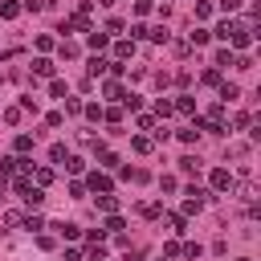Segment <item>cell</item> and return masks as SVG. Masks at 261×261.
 I'll use <instances>...</instances> for the list:
<instances>
[{"mask_svg": "<svg viewBox=\"0 0 261 261\" xmlns=\"http://www.w3.org/2000/svg\"><path fill=\"white\" fill-rule=\"evenodd\" d=\"M16 171H33V163H29V159H20V155H8L0 175H16Z\"/></svg>", "mask_w": 261, "mask_h": 261, "instance_id": "1", "label": "cell"}, {"mask_svg": "<svg viewBox=\"0 0 261 261\" xmlns=\"http://www.w3.org/2000/svg\"><path fill=\"white\" fill-rule=\"evenodd\" d=\"M212 188H216V192H228V188H232V171H228V167H216V171H212Z\"/></svg>", "mask_w": 261, "mask_h": 261, "instance_id": "2", "label": "cell"}, {"mask_svg": "<svg viewBox=\"0 0 261 261\" xmlns=\"http://www.w3.org/2000/svg\"><path fill=\"white\" fill-rule=\"evenodd\" d=\"M167 228H171L175 237H184V232H188V216H184V212H167Z\"/></svg>", "mask_w": 261, "mask_h": 261, "instance_id": "3", "label": "cell"}, {"mask_svg": "<svg viewBox=\"0 0 261 261\" xmlns=\"http://www.w3.org/2000/svg\"><path fill=\"white\" fill-rule=\"evenodd\" d=\"M53 69H57V65H53L49 57H37V61H33V73H37V77H53Z\"/></svg>", "mask_w": 261, "mask_h": 261, "instance_id": "4", "label": "cell"}, {"mask_svg": "<svg viewBox=\"0 0 261 261\" xmlns=\"http://www.w3.org/2000/svg\"><path fill=\"white\" fill-rule=\"evenodd\" d=\"M65 29H73V33H90V20H86V12L69 16V20H65Z\"/></svg>", "mask_w": 261, "mask_h": 261, "instance_id": "5", "label": "cell"}, {"mask_svg": "<svg viewBox=\"0 0 261 261\" xmlns=\"http://www.w3.org/2000/svg\"><path fill=\"white\" fill-rule=\"evenodd\" d=\"M237 29H241V20H220V24H216V37H220V41H228Z\"/></svg>", "mask_w": 261, "mask_h": 261, "instance_id": "6", "label": "cell"}, {"mask_svg": "<svg viewBox=\"0 0 261 261\" xmlns=\"http://www.w3.org/2000/svg\"><path fill=\"white\" fill-rule=\"evenodd\" d=\"M90 188H94V192H110L114 184H110V175H102V171H94V175H90Z\"/></svg>", "mask_w": 261, "mask_h": 261, "instance_id": "7", "label": "cell"}, {"mask_svg": "<svg viewBox=\"0 0 261 261\" xmlns=\"http://www.w3.org/2000/svg\"><path fill=\"white\" fill-rule=\"evenodd\" d=\"M0 16H4V20H16V16H20V4H16V0H0Z\"/></svg>", "mask_w": 261, "mask_h": 261, "instance_id": "8", "label": "cell"}, {"mask_svg": "<svg viewBox=\"0 0 261 261\" xmlns=\"http://www.w3.org/2000/svg\"><path fill=\"white\" fill-rule=\"evenodd\" d=\"M220 98H224V102H237V98H241V86H232V82H220Z\"/></svg>", "mask_w": 261, "mask_h": 261, "instance_id": "9", "label": "cell"}, {"mask_svg": "<svg viewBox=\"0 0 261 261\" xmlns=\"http://www.w3.org/2000/svg\"><path fill=\"white\" fill-rule=\"evenodd\" d=\"M24 204H29V208H41V204H45V192H41V188H29V192H24Z\"/></svg>", "mask_w": 261, "mask_h": 261, "instance_id": "10", "label": "cell"}, {"mask_svg": "<svg viewBox=\"0 0 261 261\" xmlns=\"http://www.w3.org/2000/svg\"><path fill=\"white\" fill-rule=\"evenodd\" d=\"M98 208H102V212H118V196L102 192V196H98Z\"/></svg>", "mask_w": 261, "mask_h": 261, "instance_id": "11", "label": "cell"}, {"mask_svg": "<svg viewBox=\"0 0 261 261\" xmlns=\"http://www.w3.org/2000/svg\"><path fill=\"white\" fill-rule=\"evenodd\" d=\"M171 106H175V110H179V114H192V110H196V102H192V98H188V94H179V98H175V102H171Z\"/></svg>", "mask_w": 261, "mask_h": 261, "instance_id": "12", "label": "cell"}, {"mask_svg": "<svg viewBox=\"0 0 261 261\" xmlns=\"http://www.w3.org/2000/svg\"><path fill=\"white\" fill-rule=\"evenodd\" d=\"M33 179H37V188L53 184V167H37V171H33Z\"/></svg>", "mask_w": 261, "mask_h": 261, "instance_id": "13", "label": "cell"}, {"mask_svg": "<svg viewBox=\"0 0 261 261\" xmlns=\"http://www.w3.org/2000/svg\"><path fill=\"white\" fill-rule=\"evenodd\" d=\"M53 228H57L65 241H77V237H82V228H77V224H53Z\"/></svg>", "mask_w": 261, "mask_h": 261, "instance_id": "14", "label": "cell"}, {"mask_svg": "<svg viewBox=\"0 0 261 261\" xmlns=\"http://www.w3.org/2000/svg\"><path fill=\"white\" fill-rule=\"evenodd\" d=\"M208 37H212L208 29H192V37H188V45H208Z\"/></svg>", "mask_w": 261, "mask_h": 261, "instance_id": "15", "label": "cell"}, {"mask_svg": "<svg viewBox=\"0 0 261 261\" xmlns=\"http://www.w3.org/2000/svg\"><path fill=\"white\" fill-rule=\"evenodd\" d=\"M130 53H135V45H130V41H118V45H114V57H118V61H126Z\"/></svg>", "mask_w": 261, "mask_h": 261, "instance_id": "16", "label": "cell"}, {"mask_svg": "<svg viewBox=\"0 0 261 261\" xmlns=\"http://www.w3.org/2000/svg\"><path fill=\"white\" fill-rule=\"evenodd\" d=\"M130 147H135L139 155H147V151H151V139H147V135H135V139H130Z\"/></svg>", "mask_w": 261, "mask_h": 261, "instance_id": "17", "label": "cell"}, {"mask_svg": "<svg viewBox=\"0 0 261 261\" xmlns=\"http://www.w3.org/2000/svg\"><path fill=\"white\" fill-rule=\"evenodd\" d=\"M179 171H184V175H196V171H200V163H196L192 155H184V159H179Z\"/></svg>", "mask_w": 261, "mask_h": 261, "instance_id": "18", "label": "cell"}, {"mask_svg": "<svg viewBox=\"0 0 261 261\" xmlns=\"http://www.w3.org/2000/svg\"><path fill=\"white\" fill-rule=\"evenodd\" d=\"M241 200L245 204H257V184H241Z\"/></svg>", "mask_w": 261, "mask_h": 261, "instance_id": "19", "label": "cell"}, {"mask_svg": "<svg viewBox=\"0 0 261 261\" xmlns=\"http://www.w3.org/2000/svg\"><path fill=\"white\" fill-rule=\"evenodd\" d=\"M20 224H24L29 232H41V228H45V220H41V216H20Z\"/></svg>", "mask_w": 261, "mask_h": 261, "instance_id": "20", "label": "cell"}, {"mask_svg": "<svg viewBox=\"0 0 261 261\" xmlns=\"http://www.w3.org/2000/svg\"><path fill=\"white\" fill-rule=\"evenodd\" d=\"M90 49H94V53L106 49V33H94V29H90Z\"/></svg>", "mask_w": 261, "mask_h": 261, "instance_id": "21", "label": "cell"}, {"mask_svg": "<svg viewBox=\"0 0 261 261\" xmlns=\"http://www.w3.org/2000/svg\"><path fill=\"white\" fill-rule=\"evenodd\" d=\"M57 53L69 61V57H77V45H73V41H61V45H57Z\"/></svg>", "mask_w": 261, "mask_h": 261, "instance_id": "22", "label": "cell"}, {"mask_svg": "<svg viewBox=\"0 0 261 261\" xmlns=\"http://www.w3.org/2000/svg\"><path fill=\"white\" fill-rule=\"evenodd\" d=\"M106 69H110V61H106V57H94V61H90V73H94V77H98V73H106Z\"/></svg>", "mask_w": 261, "mask_h": 261, "instance_id": "23", "label": "cell"}, {"mask_svg": "<svg viewBox=\"0 0 261 261\" xmlns=\"http://www.w3.org/2000/svg\"><path fill=\"white\" fill-rule=\"evenodd\" d=\"M200 82H204V86H220V69H204Z\"/></svg>", "mask_w": 261, "mask_h": 261, "instance_id": "24", "label": "cell"}, {"mask_svg": "<svg viewBox=\"0 0 261 261\" xmlns=\"http://www.w3.org/2000/svg\"><path fill=\"white\" fill-rule=\"evenodd\" d=\"M102 118H106L110 126H118V122H122V110H118V106H110V110H102Z\"/></svg>", "mask_w": 261, "mask_h": 261, "instance_id": "25", "label": "cell"}, {"mask_svg": "<svg viewBox=\"0 0 261 261\" xmlns=\"http://www.w3.org/2000/svg\"><path fill=\"white\" fill-rule=\"evenodd\" d=\"M12 147H16L20 155H24V151H33V135H16V143H12Z\"/></svg>", "mask_w": 261, "mask_h": 261, "instance_id": "26", "label": "cell"}, {"mask_svg": "<svg viewBox=\"0 0 261 261\" xmlns=\"http://www.w3.org/2000/svg\"><path fill=\"white\" fill-rule=\"evenodd\" d=\"M106 232H110V237H114V232H122V216H118V212H110V220H106Z\"/></svg>", "mask_w": 261, "mask_h": 261, "instance_id": "27", "label": "cell"}, {"mask_svg": "<svg viewBox=\"0 0 261 261\" xmlns=\"http://www.w3.org/2000/svg\"><path fill=\"white\" fill-rule=\"evenodd\" d=\"M208 16H212V4L200 0V4H196V20H208Z\"/></svg>", "mask_w": 261, "mask_h": 261, "instance_id": "28", "label": "cell"}, {"mask_svg": "<svg viewBox=\"0 0 261 261\" xmlns=\"http://www.w3.org/2000/svg\"><path fill=\"white\" fill-rule=\"evenodd\" d=\"M232 57H237V53H232V49H220V53H216V61H212V65H232Z\"/></svg>", "mask_w": 261, "mask_h": 261, "instance_id": "29", "label": "cell"}, {"mask_svg": "<svg viewBox=\"0 0 261 261\" xmlns=\"http://www.w3.org/2000/svg\"><path fill=\"white\" fill-rule=\"evenodd\" d=\"M122 94H126V90H122L118 82H106V98H118V102H122Z\"/></svg>", "mask_w": 261, "mask_h": 261, "instance_id": "30", "label": "cell"}, {"mask_svg": "<svg viewBox=\"0 0 261 261\" xmlns=\"http://www.w3.org/2000/svg\"><path fill=\"white\" fill-rule=\"evenodd\" d=\"M49 159H53V163H65V147L53 143V147H49Z\"/></svg>", "mask_w": 261, "mask_h": 261, "instance_id": "31", "label": "cell"}, {"mask_svg": "<svg viewBox=\"0 0 261 261\" xmlns=\"http://www.w3.org/2000/svg\"><path fill=\"white\" fill-rule=\"evenodd\" d=\"M228 155H232V159H245V155H249V143H232Z\"/></svg>", "mask_w": 261, "mask_h": 261, "instance_id": "32", "label": "cell"}, {"mask_svg": "<svg viewBox=\"0 0 261 261\" xmlns=\"http://www.w3.org/2000/svg\"><path fill=\"white\" fill-rule=\"evenodd\" d=\"M65 167H69V171H73V175H77V171H86V163H82V159H77V155H65Z\"/></svg>", "mask_w": 261, "mask_h": 261, "instance_id": "33", "label": "cell"}, {"mask_svg": "<svg viewBox=\"0 0 261 261\" xmlns=\"http://www.w3.org/2000/svg\"><path fill=\"white\" fill-rule=\"evenodd\" d=\"M179 253H184L179 241H167V245H163V257H179Z\"/></svg>", "mask_w": 261, "mask_h": 261, "instance_id": "34", "label": "cell"}, {"mask_svg": "<svg viewBox=\"0 0 261 261\" xmlns=\"http://www.w3.org/2000/svg\"><path fill=\"white\" fill-rule=\"evenodd\" d=\"M86 261H106V249H102V245H98V241H94V249H90V253H86Z\"/></svg>", "mask_w": 261, "mask_h": 261, "instance_id": "35", "label": "cell"}, {"mask_svg": "<svg viewBox=\"0 0 261 261\" xmlns=\"http://www.w3.org/2000/svg\"><path fill=\"white\" fill-rule=\"evenodd\" d=\"M49 94H53V98H65V82L53 77V82H49Z\"/></svg>", "mask_w": 261, "mask_h": 261, "instance_id": "36", "label": "cell"}, {"mask_svg": "<svg viewBox=\"0 0 261 261\" xmlns=\"http://www.w3.org/2000/svg\"><path fill=\"white\" fill-rule=\"evenodd\" d=\"M171 110H175V106H171V102H167V98H159V102H155V114H163V118H167V114H171Z\"/></svg>", "mask_w": 261, "mask_h": 261, "instance_id": "37", "label": "cell"}, {"mask_svg": "<svg viewBox=\"0 0 261 261\" xmlns=\"http://www.w3.org/2000/svg\"><path fill=\"white\" fill-rule=\"evenodd\" d=\"M143 216H151V220L163 216V204H143Z\"/></svg>", "mask_w": 261, "mask_h": 261, "instance_id": "38", "label": "cell"}, {"mask_svg": "<svg viewBox=\"0 0 261 261\" xmlns=\"http://www.w3.org/2000/svg\"><path fill=\"white\" fill-rule=\"evenodd\" d=\"M65 114H82V102L77 98H65Z\"/></svg>", "mask_w": 261, "mask_h": 261, "instance_id": "39", "label": "cell"}, {"mask_svg": "<svg viewBox=\"0 0 261 261\" xmlns=\"http://www.w3.org/2000/svg\"><path fill=\"white\" fill-rule=\"evenodd\" d=\"M4 122H20V106H8L4 110Z\"/></svg>", "mask_w": 261, "mask_h": 261, "instance_id": "40", "label": "cell"}, {"mask_svg": "<svg viewBox=\"0 0 261 261\" xmlns=\"http://www.w3.org/2000/svg\"><path fill=\"white\" fill-rule=\"evenodd\" d=\"M139 130H155V118L151 114H139Z\"/></svg>", "mask_w": 261, "mask_h": 261, "instance_id": "41", "label": "cell"}, {"mask_svg": "<svg viewBox=\"0 0 261 261\" xmlns=\"http://www.w3.org/2000/svg\"><path fill=\"white\" fill-rule=\"evenodd\" d=\"M179 139H184V143H196V139H200V130H196V126H188V130H179Z\"/></svg>", "mask_w": 261, "mask_h": 261, "instance_id": "42", "label": "cell"}, {"mask_svg": "<svg viewBox=\"0 0 261 261\" xmlns=\"http://www.w3.org/2000/svg\"><path fill=\"white\" fill-rule=\"evenodd\" d=\"M159 188L163 192H175V175H159Z\"/></svg>", "mask_w": 261, "mask_h": 261, "instance_id": "43", "label": "cell"}, {"mask_svg": "<svg viewBox=\"0 0 261 261\" xmlns=\"http://www.w3.org/2000/svg\"><path fill=\"white\" fill-rule=\"evenodd\" d=\"M220 8H224V12H237V8H241V0H220Z\"/></svg>", "mask_w": 261, "mask_h": 261, "instance_id": "44", "label": "cell"}, {"mask_svg": "<svg viewBox=\"0 0 261 261\" xmlns=\"http://www.w3.org/2000/svg\"><path fill=\"white\" fill-rule=\"evenodd\" d=\"M98 4H102V8H106V4H114V0H98Z\"/></svg>", "mask_w": 261, "mask_h": 261, "instance_id": "45", "label": "cell"}, {"mask_svg": "<svg viewBox=\"0 0 261 261\" xmlns=\"http://www.w3.org/2000/svg\"><path fill=\"white\" fill-rule=\"evenodd\" d=\"M241 261H249V257H241Z\"/></svg>", "mask_w": 261, "mask_h": 261, "instance_id": "46", "label": "cell"}]
</instances>
